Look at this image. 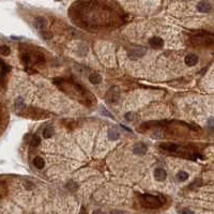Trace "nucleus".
Here are the masks:
<instances>
[{
	"instance_id": "9d476101",
	"label": "nucleus",
	"mask_w": 214,
	"mask_h": 214,
	"mask_svg": "<svg viewBox=\"0 0 214 214\" xmlns=\"http://www.w3.org/2000/svg\"><path fill=\"white\" fill-rule=\"evenodd\" d=\"M36 28H38V29L42 30L43 28L46 26V19H45V18H43V17H38L36 19Z\"/></svg>"
},
{
	"instance_id": "0eeeda50",
	"label": "nucleus",
	"mask_w": 214,
	"mask_h": 214,
	"mask_svg": "<svg viewBox=\"0 0 214 214\" xmlns=\"http://www.w3.org/2000/svg\"><path fill=\"white\" fill-rule=\"evenodd\" d=\"M198 62V57L196 56V55H187L186 57H185V63H186L187 66H195L196 63Z\"/></svg>"
},
{
	"instance_id": "4468645a",
	"label": "nucleus",
	"mask_w": 214,
	"mask_h": 214,
	"mask_svg": "<svg viewBox=\"0 0 214 214\" xmlns=\"http://www.w3.org/2000/svg\"><path fill=\"white\" fill-rule=\"evenodd\" d=\"M8 70H9V68H8L5 63H3L2 60H0V77L5 76V73L8 72Z\"/></svg>"
},
{
	"instance_id": "1a4fd4ad",
	"label": "nucleus",
	"mask_w": 214,
	"mask_h": 214,
	"mask_svg": "<svg viewBox=\"0 0 214 214\" xmlns=\"http://www.w3.org/2000/svg\"><path fill=\"white\" fill-rule=\"evenodd\" d=\"M89 80H90V83H94V85H97V83H100L102 81V77L100 76L99 74H97V73H92V74L89 76Z\"/></svg>"
},
{
	"instance_id": "f257e3e1",
	"label": "nucleus",
	"mask_w": 214,
	"mask_h": 214,
	"mask_svg": "<svg viewBox=\"0 0 214 214\" xmlns=\"http://www.w3.org/2000/svg\"><path fill=\"white\" fill-rule=\"evenodd\" d=\"M142 207L148 209H158L165 203V198L163 196H153L150 194H144L139 199Z\"/></svg>"
},
{
	"instance_id": "dca6fc26",
	"label": "nucleus",
	"mask_w": 214,
	"mask_h": 214,
	"mask_svg": "<svg viewBox=\"0 0 214 214\" xmlns=\"http://www.w3.org/2000/svg\"><path fill=\"white\" fill-rule=\"evenodd\" d=\"M10 54V48L8 46L3 45V46H0V55H2V56H8Z\"/></svg>"
},
{
	"instance_id": "f03ea898",
	"label": "nucleus",
	"mask_w": 214,
	"mask_h": 214,
	"mask_svg": "<svg viewBox=\"0 0 214 214\" xmlns=\"http://www.w3.org/2000/svg\"><path fill=\"white\" fill-rule=\"evenodd\" d=\"M133 151L135 154H138V155H144L147 151V146L142 142H138L134 146Z\"/></svg>"
},
{
	"instance_id": "6ab92c4d",
	"label": "nucleus",
	"mask_w": 214,
	"mask_h": 214,
	"mask_svg": "<svg viewBox=\"0 0 214 214\" xmlns=\"http://www.w3.org/2000/svg\"><path fill=\"white\" fill-rule=\"evenodd\" d=\"M93 214H105L103 211H101V210H97V211L93 212Z\"/></svg>"
},
{
	"instance_id": "a211bd4d",
	"label": "nucleus",
	"mask_w": 214,
	"mask_h": 214,
	"mask_svg": "<svg viewBox=\"0 0 214 214\" xmlns=\"http://www.w3.org/2000/svg\"><path fill=\"white\" fill-rule=\"evenodd\" d=\"M181 214H195L194 212L192 211V210H189V209H186V208H185V209H183L182 210V212H181Z\"/></svg>"
},
{
	"instance_id": "9b49d317",
	"label": "nucleus",
	"mask_w": 214,
	"mask_h": 214,
	"mask_svg": "<svg viewBox=\"0 0 214 214\" xmlns=\"http://www.w3.org/2000/svg\"><path fill=\"white\" fill-rule=\"evenodd\" d=\"M44 160H43L42 158H40V156H38V158H36L33 160V165L36 167L38 169H42L43 167H44Z\"/></svg>"
},
{
	"instance_id": "ddd939ff",
	"label": "nucleus",
	"mask_w": 214,
	"mask_h": 214,
	"mask_svg": "<svg viewBox=\"0 0 214 214\" xmlns=\"http://www.w3.org/2000/svg\"><path fill=\"white\" fill-rule=\"evenodd\" d=\"M177 179L179 181H185L189 179V174L185 172V171H179L178 175H177Z\"/></svg>"
},
{
	"instance_id": "423d86ee",
	"label": "nucleus",
	"mask_w": 214,
	"mask_h": 214,
	"mask_svg": "<svg viewBox=\"0 0 214 214\" xmlns=\"http://www.w3.org/2000/svg\"><path fill=\"white\" fill-rule=\"evenodd\" d=\"M149 43H150V45H151L153 48H161L163 46V44H164L163 39L158 38V36H154V38H152L151 40L149 41Z\"/></svg>"
},
{
	"instance_id": "f8f14e48",
	"label": "nucleus",
	"mask_w": 214,
	"mask_h": 214,
	"mask_svg": "<svg viewBox=\"0 0 214 214\" xmlns=\"http://www.w3.org/2000/svg\"><path fill=\"white\" fill-rule=\"evenodd\" d=\"M108 136L111 140H117L118 138L120 137V134L118 131H116L115 128H113V130H110V131L108 132Z\"/></svg>"
},
{
	"instance_id": "f3484780",
	"label": "nucleus",
	"mask_w": 214,
	"mask_h": 214,
	"mask_svg": "<svg viewBox=\"0 0 214 214\" xmlns=\"http://www.w3.org/2000/svg\"><path fill=\"white\" fill-rule=\"evenodd\" d=\"M40 142H41V138L38 137V136H34L33 139H32V141H31V144L36 147V146H38V144H40Z\"/></svg>"
},
{
	"instance_id": "7ed1b4c3",
	"label": "nucleus",
	"mask_w": 214,
	"mask_h": 214,
	"mask_svg": "<svg viewBox=\"0 0 214 214\" xmlns=\"http://www.w3.org/2000/svg\"><path fill=\"white\" fill-rule=\"evenodd\" d=\"M144 54H146V52L142 48H133V49H131L128 52V56H130L131 59H136L138 57H142Z\"/></svg>"
},
{
	"instance_id": "20e7f679",
	"label": "nucleus",
	"mask_w": 214,
	"mask_h": 214,
	"mask_svg": "<svg viewBox=\"0 0 214 214\" xmlns=\"http://www.w3.org/2000/svg\"><path fill=\"white\" fill-rule=\"evenodd\" d=\"M167 177V172L163 168H156L154 170V178L158 181H164Z\"/></svg>"
},
{
	"instance_id": "2eb2a0df",
	"label": "nucleus",
	"mask_w": 214,
	"mask_h": 214,
	"mask_svg": "<svg viewBox=\"0 0 214 214\" xmlns=\"http://www.w3.org/2000/svg\"><path fill=\"white\" fill-rule=\"evenodd\" d=\"M53 133H54V130L52 128V126H47V127L44 130V132H43V136L45 138H49V137H52Z\"/></svg>"
},
{
	"instance_id": "39448f33",
	"label": "nucleus",
	"mask_w": 214,
	"mask_h": 214,
	"mask_svg": "<svg viewBox=\"0 0 214 214\" xmlns=\"http://www.w3.org/2000/svg\"><path fill=\"white\" fill-rule=\"evenodd\" d=\"M197 9H198L199 12H202V13H207L211 10V5H210L208 1L203 0V1H200V2L197 5Z\"/></svg>"
},
{
	"instance_id": "6e6552de",
	"label": "nucleus",
	"mask_w": 214,
	"mask_h": 214,
	"mask_svg": "<svg viewBox=\"0 0 214 214\" xmlns=\"http://www.w3.org/2000/svg\"><path fill=\"white\" fill-rule=\"evenodd\" d=\"M161 148L166 150V151H176L177 149H178V146H177L176 144H171V142H169V144H161Z\"/></svg>"
}]
</instances>
